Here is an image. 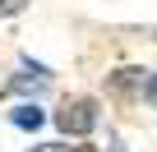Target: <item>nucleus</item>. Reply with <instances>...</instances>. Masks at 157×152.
I'll return each mask as SVG.
<instances>
[{
  "instance_id": "f257e3e1",
  "label": "nucleus",
  "mask_w": 157,
  "mask_h": 152,
  "mask_svg": "<svg viewBox=\"0 0 157 152\" xmlns=\"http://www.w3.org/2000/svg\"><path fill=\"white\" fill-rule=\"evenodd\" d=\"M56 129H60V134H74V138L93 134V129H97V102H93V97L65 102V106L56 111Z\"/></svg>"
},
{
  "instance_id": "1a4fd4ad",
  "label": "nucleus",
  "mask_w": 157,
  "mask_h": 152,
  "mask_svg": "<svg viewBox=\"0 0 157 152\" xmlns=\"http://www.w3.org/2000/svg\"><path fill=\"white\" fill-rule=\"evenodd\" d=\"M111 152H120V147H111Z\"/></svg>"
},
{
  "instance_id": "39448f33",
  "label": "nucleus",
  "mask_w": 157,
  "mask_h": 152,
  "mask_svg": "<svg viewBox=\"0 0 157 152\" xmlns=\"http://www.w3.org/2000/svg\"><path fill=\"white\" fill-rule=\"evenodd\" d=\"M23 5H28V0H0V14H19Z\"/></svg>"
},
{
  "instance_id": "20e7f679",
  "label": "nucleus",
  "mask_w": 157,
  "mask_h": 152,
  "mask_svg": "<svg viewBox=\"0 0 157 152\" xmlns=\"http://www.w3.org/2000/svg\"><path fill=\"white\" fill-rule=\"evenodd\" d=\"M10 120H14V124H19V129H37V124H42V120H46V115H42V111H37V106H33V102H28V106H19V111H14V115H10Z\"/></svg>"
},
{
  "instance_id": "6e6552de",
  "label": "nucleus",
  "mask_w": 157,
  "mask_h": 152,
  "mask_svg": "<svg viewBox=\"0 0 157 152\" xmlns=\"http://www.w3.org/2000/svg\"><path fill=\"white\" fill-rule=\"evenodd\" d=\"M37 152H46V147H37Z\"/></svg>"
},
{
  "instance_id": "0eeeda50",
  "label": "nucleus",
  "mask_w": 157,
  "mask_h": 152,
  "mask_svg": "<svg viewBox=\"0 0 157 152\" xmlns=\"http://www.w3.org/2000/svg\"><path fill=\"white\" fill-rule=\"evenodd\" d=\"M60 152H97L93 143H78V147H60Z\"/></svg>"
},
{
  "instance_id": "7ed1b4c3",
  "label": "nucleus",
  "mask_w": 157,
  "mask_h": 152,
  "mask_svg": "<svg viewBox=\"0 0 157 152\" xmlns=\"http://www.w3.org/2000/svg\"><path fill=\"white\" fill-rule=\"evenodd\" d=\"M148 92V79H143V69H120V74H111V92H120V97H129V92Z\"/></svg>"
},
{
  "instance_id": "423d86ee",
  "label": "nucleus",
  "mask_w": 157,
  "mask_h": 152,
  "mask_svg": "<svg viewBox=\"0 0 157 152\" xmlns=\"http://www.w3.org/2000/svg\"><path fill=\"white\" fill-rule=\"evenodd\" d=\"M148 102L157 106V74H152V79H148Z\"/></svg>"
},
{
  "instance_id": "f03ea898",
  "label": "nucleus",
  "mask_w": 157,
  "mask_h": 152,
  "mask_svg": "<svg viewBox=\"0 0 157 152\" xmlns=\"http://www.w3.org/2000/svg\"><path fill=\"white\" fill-rule=\"evenodd\" d=\"M46 79H51V74H46L42 65H23L14 79L5 83V92H10V97H19V92H42V88H46Z\"/></svg>"
}]
</instances>
